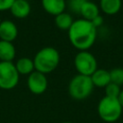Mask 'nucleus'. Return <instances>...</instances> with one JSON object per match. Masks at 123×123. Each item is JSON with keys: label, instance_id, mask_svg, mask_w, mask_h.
<instances>
[{"label": "nucleus", "instance_id": "1", "mask_svg": "<svg viewBox=\"0 0 123 123\" xmlns=\"http://www.w3.org/2000/svg\"><path fill=\"white\" fill-rule=\"evenodd\" d=\"M96 28L91 21L84 18L73 21L68 30V37L71 44L80 51H87L96 40Z\"/></svg>", "mask_w": 123, "mask_h": 123}, {"label": "nucleus", "instance_id": "2", "mask_svg": "<svg viewBox=\"0 0 123 123\" xmlns=\"http://www.w3.org/2000/svg\"><path fill=\"white\" fill-rule=\"evenodd\" d=\"M35 70L43 74L54 71L60 62V53L51 46L41 48L34 58Z\"/></svg>", "mask_w": 123, "mask_h": 123}, {"label": "nucleus", "instance_id": "3", "mask_svg": "<svg viewBox=\"0 0 123 123\" xmlns=\"http://www.w3.org/2000/svg\"><path fill=\"white\" fill-rule=\"evenodd\" d=\"M122 107L117 98L104 96L98 103L97 112L100 118L107 123L117 121L122 114Z\"/></svg>", "mask_w": 123, "mask_h": 123}, {"label": "nucleus", "instance_id": "4", "mask_svg": "<svg viewBox=\"0 0 123 123\" xmlns=\"http://www.w3.org/2000/svg\"><path fill=\"white\" fill-rule=\"evenodd\" d=\"M93 87L94 86L89 76L77 74L68 84V93L75 100H84L90 96Z\"/></svg>", "mask_w": 123, "mask_h": 123}, {"label": "nucleus", "instance_id": "5", "mask_svg": "<svg viewBox=\"0 0 123 123\" xmlns=\"http://www.w3.org/2000/svg\"><path fill=\"white\" fill-rule=\"evenodd\" d=\"M19 81V74L12 62H0V88H14Z\"/></svg>", "mask_w": 123, "mask_h": 123}, {"label": "nucleus", "instance_id": "6", "mask_svg": "<svg viewBox=\"0 0 123 123\" xmlns=\"http://www.w3.org/2000/svg\"><path fill=\"white\" fill-rule=\"evenodd\" d=\"M74 65L78 74L91 76L97 69V61L88 51H80L74 58Z\"/></svg>", "mask_w": 123, "mask_h": 123}, {"label": "nucleus", "instance_id": "7", "mask_svg": "<svg viewBox=\"0 0 123 123\" xmlns=\"http://www.w3.org/2000/svg\"><path fill=\"white\" fill-rule=\"evenodd\" d=\"M27 86L29 90L34 94H42L45 92L48 86V81L45 74L38 71H34L27 78Z\"/></svg>", "mask_w": 123, "mask_h": 123}, {"label": "nucleus", "instance_id": "8", "mask_svg": "<svg viewBox=\"0 0 123 123\" xmlns=\"http://www.w3.org/2000/svg\"><path fill=\"white\" fill-rule=\"evenodd\" d=\"M18 34L16 25L12 20H3L0 22V38L1 40L12 42Z\"/></svg>", "mask_w": 123, "mask_h": 123}, {"label": "nucleus", "instance_id": "9", "mask_svg": "<svg viewBox=\"0 0 123 123\" xmlns=\"http://www.w3.org/2000/svg\"><path fill=\"white\" fill-rule=\"evenodd\" d=\"M10 11L14 17L25 18L30 14L31 5L27 0H14Z\"/></svg>", "mask_w": 123, "mask_h": 123}, {"label": "nucleus", "instance_id": "10", "mask_svg": "<svg viewBox=\"0 0 123 123\" xmlns=\"http://www.w3.org/2000/svg\"><path fill=\"white\" fill-rule=\"evenodd\" d=\"M41 6L46 12L56 16L64 12L66 3L65 0H41Z\"/></svg>", "mask_w": 123, "mask_h": 123}, {"label": "nucleus", "instance_id": "11", "mask_svg": "<svg viewBox=\"0 0 123 123\" xmlns=\"http://www.w3.org/2000/svg\"><path fill=\"white\" fill-rule=\"evenodd\" d=\"M90 79L92 81V84L94 86L97 87H105L111 83V77H110V71L100 68L96 69L93 74L90 76Z\"/></svg>", "mask_w": 123, "mask_h": 123}, {"label": "nucleus", "instance_id": "12", "mask_svg": "<svg viewBox=\"0 0 123 123\" xmlns=\"http://www.w3.org/2000/svg\"><path fill=\"white\" fill-rule=\"evenodd\" d=\"M99 11H100V9L95 3L86 0L83 4V6L80 10V14L83 16L84 19L91 21L93 18H95L97 15H99Z\"/></svg>", "mask_w": 123, "mask_h": 123}, {"label": "nucleus", "instance_id": "13", "mask_svg": "<svg viewBox=\"0 0 123 123\" xmlns=\"http://www.w3.org/2000/svg\"><path fill=\"white\" fill-rule=\"evenodd\" d=\"M15 57V47L12 42L0 40V61L12 62Z\"/></svg>", "mask_w": 123, "mask_h": 123}, {"label": "nucleus", "instance_id": "14", "mask_svg": "<svg viewBox=\"0 0 123 123\" xmlns=\"http://www.w3.org/2000/svg\"><path fill=\"white\" fill-rule=\"evenodd\" d=\"M15 68L18 72V74L22 75H30L32 72L35 71V64L34 61L30 58L23 57L16 61L15 62Z\"/></svg>", "mask_w": 123, "mask_h": 123}, {"label": "nucleus", "instance_id": "15", "mask_svg": "<svg viewBox=\"0 0 123 123\" xmlns=\"http://www.w3.org/2000/svg\"><path fill=\"white\" fill-rule=\"evenodd\" d=\"M122 6V0H100L101 11L109 15L117 13Z\"/></svg>", "mask_w": 123, "mask_h": 123}, {"label": "nucleus", "instance_id": "16", "mask_svg": "<svg viewBox=\"0 0 123 123\" xmlns=\"http://www.w3.org/2000/svg\"><path fill=\"white\" fill-rule=\"evenodd\" d=\"M73 21L74 20L72 19L71 15L69 13H67V12H64L55 16L56 25L61 30H69V28L71 27Z\"/></svg>", "mask_w": 123, "mask_h": 123}, {"label": "nucleus", "instance_id": "17", "mask_svg": "<svg viewBox=\"0 0 123 123\" xmlns=\"http://www.w3.org/2000/svg\"><path fill=\"white\" fill-rule=\"evenodd\" d=\"M111 83L116 84L118 86L123 85V68L115 67L110 71Z\"/></svg>", "mask_w": 123, "mask_h": 123}, {"label": "nucleus", "instance_id": "18", "mask_svg": "<svg viewBox=\"0 0 123 123\" xmlns=\"http://www.w3.org/2000/svg\"><path fill=\"white\" fill-rule=\"evenodd\" d=\"M105 93L106 96L108 97H112V98H117L121 89H120V86L113 84V83H110L108 86H106L105 87Z\"/></svg>", "mask_w": 123, "mask_h": 123}, {"label": "nucleus", "instance_id": "19", "mask_svg": "<svg viewBox=\"0 0 123 123\" xmlns=\"http://www.w3.org/2000/svg\"><path fill=\"white\" fill-rule=\"evenodd\" d=\"M86 0H69L68 2V6L70 8V10L74 12L80 13V10L83 6V4L86 2Z\"/></svg>", "mask_w": 123, "mask_h": 123}, {"label": "nucleus", "instance_id": "20", "mask_svg": "<svg viewBox=\"0 0 123 123\" xmlns=\"http://www.w3.org/2000/svg\"><path fill=\"white\" fill-rule=\"evenodd\" d=\"M14 0H0V12L10 10Z\"/></svg>", "mask_w": 123, "mask_h": 123}, {"label": "nucleus", "instance_id": "21", "mask_svg": "<svg viewBox=\"0 0 123 123\" xmlns=\"http://www.w3.org/2000/svg\"><path fill=\"white\" fill-rule=\"evenodd\" d=\"M103 22H104V18H103V16L102 15H97L95 18H93L92 20H91V23L93 24V26L95 27V28H97V27H99V26H101L102 24H103Z\"/></svg>", "mask_w": 123, "mask_h": 123}, {"label": "nucleus", "instance_id": "22", "mask_svg": "<svg viewBox=\"0 0 123 123\" xmlns=\"http://www.w3.org/2000/svg\"><path fill=\"white\" fill-rule=\"evenodd\" d=\"M117 99H118V101H119V103H120V105H121V107H122V109H123V89L120 91V93H119Z\"/></svg>", "mask_w": 123, "mask_h": 123}, {"label": "nucleus", "instance_id": "23", "mask_svg": "<svg viewBox=\"0 0 123 123\" xmlns=\"http://www.w3.org/2000/svg\"><path fill=\"white\" fill-rule=\"evenodd\" d=\"M62 123H72V122H68V121H65V122H62Z\"/></svg>", "mask_w": 123, "mask_h": 123}]
</instances>
